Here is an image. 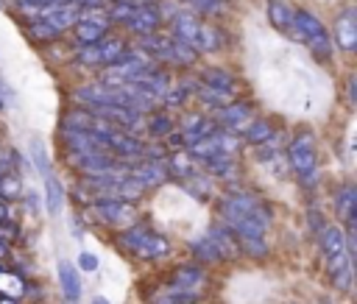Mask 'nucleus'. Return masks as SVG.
<instances>
[{"label": "nucleus", "mask_w": 357, "mask_h": 304, "mask_svg": "<svg viewBox=\"0 0 357 304\" xmlns=\"http://www.w3.org/2000/svg\"><path fill=\"white\" fill-rule=\"evenodd\" d=\"M17 192H20V181H17L14 176H6V173H3V176H0V198L6 201V198H14Z\"/></svg>", "instance_id": "2f4dec72"}, {"label": "nucleus", "mask_w": 357, "mask_h": 304, "mask_svg": "<svg viewBox=\"0 0 357 304\" xmlns=\"http://www.w3.org/2000/svg\"><path fill=\"white\" fill-rule=\"evenodd\" d=\"M190 251H192V257H195L201 265H215V262H220V254H218V248L209 243V237L192 240V243H190Z\"/></svg>", "instance_id": "b1692460"}, {"label": "nucleus", "mask_w": 357, "mask_h": 304, "mask_svg": "<svg viewBox=\"0 0 357 304\" xmlns=\"http://www.w3.org/2000/svg\"><path fill=\"white\" fill-rule=\"evenodd\" d=\"M293 31H296V36H298L315 56H321V59H329V56H332V36L326 33L324 22H321L312 11H307V8H293Z\"/></svg>", "instance_id": "20e7f679"}, {"label": "nucleus", "mask_w": 357, "mask_h": 304, "mask_svg": "<svg viewBox=\"0 0 357 304\" xmlns=\"http://www.w3.org/2000/svg\"><path fill=\"white\" fill-rule=\"evenodd\" d=\"M167 173H176L178 178H190L192 173H198V162H195L190 153L176 151V153L170 156V162H167Z\"/></svg>", "instance_id": "4be33fe9"}, {"label": "nucleus", "mask_w": 357, "mask_h": 304, "mask_svg": "<svg viewBox=\"0 0 357 304\" xmlns=\"http://www.w3.org/2000/svg\"><path fill=\"white\" fill-rule=\"evenodd\" d=\"M248 123H251V103H245V100H229L226 106H220L218 128H223L229 134H243Z\"/></svg>", "instance_id": "9d476101"}, {"label": "nucleus", "mask_w": 357, "mask_h": 304, "mask_svg": "<svg viewBox=\"0 0 357 304\" xmlns=\"http://www.w3.org/2000/svg\"><path fill=\"white\" fill-rule=\"evenodd\" d=\"M78 265H81V271L95 273V271H98V257H95V254H89V251H84V254L78 257Z\"/></svg>", "instance_id": "72a5a7b5"}, {"label": "nucleus", "mask_w": 357, "mask_h": 304, "mask_svg": "<svg viewBox=\"0 0 357 304\" xmlns=\"http://www.w3.org/2000/svg\"><path fill=\"white\" fill-rule=\"evenodd\" d=\"M354 204H357V190L354 184H343L335 192V206L343 215V220H349V226H354Z\"/></svg>", "instance_id": "aec40b11"}, {"label": "nucleus", "mask_w": 357, "mask_h": 304, "mask_svg": "<svg viewBox=\"0 0 357 304\" xmlns=\"http://www.w3.org/2000/svg\"><path fill=\"white\" fill-rule=\"evenodd\" d=\"M170 36L178 39V42H184L187 47H192L198 56H201V53H215V50H220V45H223V33H220L215 25L198 20V17L190 14V11L173 14V20H170Z\"/></svg>", "instance_id": "f03ea898"}, {"label": "nucleus", "mask_w": 357, "mask_h": 304, "mask_svg": "<svg viewBox=\"0 0 357 304\" xmlns=\"http://www.w3.org/2000/svg\"><path fill=\"white\" fill-rule=\"evenodd\" d=\"M31 6H56V3H73V0H25Z\"/></svg>", "instance_id": "c9c22d12"}, {"label": "nucleus", "mask_w": 357, "mask_h": 304, "mask_svg": "<svg viewBox=\"0 0 357 304\" xmlns=\"http://www.w3.org/2000/svg\"><path fill=\"white\" fill-rule=\"evenodd\" d=\"M95 47H98V56H100V67L114 64V61L128 50L120 36H109V33H103V36L95 42Z\"/></svg>", "instance_id": "dca6fc26"}, {"label": "nucleus", "mask_w": 357, "mask_h": 304, "mask_svg": "<svg viewBox=\"0 0 357 304\" xmlns=\"http://www.w3.org/2000/svg\"><path fill=\"white\" fill-rule=\"evenodd\" d=\"M92 212L109 226H131L137 220V206L131 201H92Z\"/></svg>", "instance_id": "0eeeda50"}, {"label": "nucleus", "mask_w": 357, "mask_h": 304, "mask_svg": "<svg viewBox=\"0 0 357 304\" xmlns=\"http://www.w3.org/2000/svg\"><path fill=\"white\" fill-rule=\"evenodd\" d=\"M22 293H25V282H22V276L14 273V271L0 268V296L17 298V296H22Z\"/></svg>", "instance_id": "393cba45"}, {"label": "nucleus", "mask_w": 357, "mask_h": 304, "mask_svg": "<svg viewBox=\"0 0 357 304\" xmlns=\"http://www.w3.org/2000/svg\"><path fill=\"white\" fill-rule=\"evenodd\" d=\"M204 284H206V271H204L198 262H192V265H181V268L173 273V284H170V287L198 296V293L204 290Z\"/></svg>", "instance_id": "f8f14e48"}, {"label": "nucleus", "mask_w": 357, "mask_h": 304, "mask_svg": "<svg viewBox=\"0 0 357 304\" xmlns=\"http://www.w3.org/2000/svg\"><path fill=\"white\" fill-rule=\"evenodd\" d=\"M198 84H204L209 89H218V92H234V75L223 67H206L198 75Z\"/></svg>", "instance_id": "f3484780"}, {"label": "nucleus", "mask_w": 357, "mask_h": 304, "mask_svg": "<svg viewBox=\"0 0 357 304\" xmlns=\"http://www.w3.org/2000/svg\"><path fill=\"white\" fill-rule=\"evenodd\" d=\"M332 279H335V287H340L343 293H349L351 290V265L343 268V271H337V273H332Z\"/></svg>", "instance_id": "473e14b6"}, {"label": "nucleus", "mask_w": 357, "mask_h": 304, "mask_svg": "<svg viewBox=\"0 0 357 304\" xmlns=\"http://www.w3.org/2000/svg\"><path fill=\"white\" fill-rule=\"evenodd\" d=\"M335 42L343 50H354L357 47V20H354V8L340 11V17L335 20Z\"/></svg>", "instance_id": "ddd939ff"}, {"label": "nucleus", "mask_w": 357, "mask_h": 304, "mask_svg": "<svg viewBox=\"0 0 357 304\" xmlns=\"http://www.w3.org/2000/svg\"><path fill=\"white\" fill-rule=\"evenodd\" d=\"M123 25H126L131 33H137V36L153 33V31H159V25H162V11H159V6H153L151 0H148V3H134L131 14H128V20H126Z\"/></svg>", "instance_id": "6e6552de"}, {"label": "nucleus", "mask_w": 357, "mask_h": 304, "mask_svg": "<svg viewBox=\"0 0 357 304\" xmlns=\"http://www.w3.org/2000/svg\"><path fill=\"white\" fill-rule=\"evenodd\" d=\"M0 304H17V298H8V296H0Z\"/></svg>", "instance_id": "58836bf2"}, {"label": "nucleus", "mask_w": 357, "mask_h": 304, "mask_svg": "<svg viewBox=\"0 0 357 304\" xmlns=\"http://www.w3.org/2000/svg\"><path fill=\"white\" fill-rule=\"evenodd\" d=\"M273 134H276V131H273V126H271L268 120H251V123L245 126V131H243V142H248V145H262V142H268Z\"/></svg>", "instance_id": "412c9836"}, {"label": "nucleus", "mask_w": 357, "mask_h": 304, "mask_svg": "<svg viewBox=\"0 0 357 304\" xmlns=\"http://www.w3.org/2000/svg\"><path fill=\"white\" fill-rule=\"evenodd\" d=\"M240 248L251 257H265L268 254V243L265 237H240Z\"/></svg>", "instance_id": "c85d7f7f"}, {"label": "nucleus", "mask_w": 357, "mask_h": 304, "mask_svg": "<svg viewBox=\"0 0 357 304\" xmlns=\"http://www.w3.org/2000/svg\"><path fill=\"white\" fill-rule=\"evenodd\" d=\"M56 273H59V284H61L64 298L67 301H78L81 298V276H78V268L73 262L61 259L59 268H56Z\"/></svg>", "instance_id": "4468645a"}, {"label": "nucleus", "mask_w": 357, "mask_h": 304, "mask_svg": "<svg viewBox=\"0 0 357 304\" xmlns=\"http://www.w3.org/2000/svg\"><path fill=\"white\" fill-rule=\"evenodd\" d=\"M209 243L218 248V254H220V259H229V257H234L237 254V243H234V237H231V231H229V226H223V223H218V226H212L209 229Z\"/></svg>", "instance_id": "a211bd4d"}, {"label": "nucleus", "mask_w": 357, "mask_h": 304, "mask_svg": "<svg viewBox=\"0 0 357 304\" xmlns=\"http://www.w3.org/2000/svg\"><path fill=\"white\" fill-rule=\"evenodd\" d=\"M190 6L198 14H218V11L226 8V0H190Z\"/></svg>", "instance_id": "7c9ffc66"}, {"label": "nucleus", "mask_w": 357, "mask_h": 304, "mask_svg": "<svg viewBox=\"0 0 357 304\" xmlns=\"http://www.w3.org/2000/svg\"><path fill=\"white\" fill-rule=\"evenodd\" d=\"M128 176H131L142 190H148V187L165 184L170 173H167V165H165L162 159H145V162L131 165V167H128Z\"/></svg>", "instance_id": "9b49d317"}, {"label": "nucleus", "mask_w": 357, "mask_h": 304, "mask_svg": "<svg viewBox=\"0 0 357 304\" xmlns=\"http://www.w3.org/2000/svg\"><path fill=\"white\" fill-rule=\"evenodd\" d=\"M31 156H33V165H36V170L42 176L50 173V167H47V151H45V142L42 139H33L31 142Z\"/></svg>", "instance_id": "c756f323"}, {"label": "nucleus", "mask_w": 357, "mask_h": 304, "mask_svg": "<svg viewBox=\"0 0 357 304\" xmlns=\"http://www.w3.org/2000/svg\"><path fill=\"white\" fill-rule=\"evenodd\" d=\"M220 215L226 220L223 226H229V231H234L237 237H265V231L271 229V212L259 204V198L248 192L226 195L220 204Z\"/></svg>", "instance_id": "f257e3e1"}, {"label": "nucleus", "mask_w": 357, "mask_h": 304, "mask_svg": "<svg viewBox=\"0 0 357 304\" xmlns=\"http://www.w3.org/2000/svg\"><path fill=\"white\" fill-rule=\"evenodd\" d=\"M92 304H109V301H106L103 296H95V298H92Z\"/></svg>", "instance_id": "ea45409f"}, {"label": "nucleus", "mask_w": 357, "mask_h": 304, "mask_svg": "<svg viewBox=\"0 0 357 304\" xmlns=\"http://www.w3.org/2000/svg\"><path fill=\"white\" fill-rule=\"evenodd\" d=\"M42 178H45V206H47V215H59L61 212L64 192H61V187H59V181H56L53 173H45Z\"/></svg>", "instance_id": "5701e85b"}, {"label": "nucleus", "mask_w": 357, "mask_h": 304, "mask_svg": "<svg viewBox=\"0 0 357 304\" xmlns=\"http://www.w3.org/2000/svg\"><path fill=\"white\" fill-rule=\"evenodd\" d=\"M318 243H321V251H324L326 257L343 254V251H346V231H343L337 223H326V226L318 231Z\"/></svg>", "instance_id": "2eb2a0df"}, {"label": "nucleus", "mask_w": 357, "mask_h": 304, "mask_svg": "<svg viewBox=\"0 0 357 304\" xmlns=\"http://www.w3.org/2000/svg\"><path fill=\"white\" fill-rule=\"evenodd\" d=\"M120 243L131 254H137L139 259H159V257H167L170 254V243H167L165 234H156L148 226H137V223H131L120 234Z\"/></svg>", "instance_id": "39448f33"}, {"label": "nucleus", "mask_w": 357, "mask_h": 304, "mask_svg": "<svg viewBox=\"0 0 357 304\" xmlns=\"http://www.w3.org/2000/svg\"><path fill=\"white\" fill-rule=\"evenodd\" d=\"M145 128H148L153 137H167L170 131H176V128H173V120H170L167 114H153V117L145 123Z\"/></svg>", "instance_id": "cd10ccee"}, {"label": "nucleus", "mask_w": 357, "mask_h": 304, "mask_svg": "<svg viewBox=\"0 0 357 304\" xmlns=\"http://www.w3.org/2000/svg\"><path fill=\"white\" fill-rule=\"evenodd\" d=\"M190 84L187 81H181V84H170L167 86V92L162 95V100H165V106L167 109H176V106H184V100H187V95H190Z\"/></svg>", "instance_id": "a878e982"}, {"label": "nucleus", "mask_w": 357, "mask_h": 304, "mask_svg": "<svg viewBox=\"0 0 357 304\" xmlns=\"http://www.w3.org/2000/svg\"><path fill=\"white\" fill-rule=\"evenodd\" d=\"M268 20L282 33L293 31V8L287 3H282V0H268Z\"/></svg>", "instance_id": "6ab92c4d"}, {"label": "nucleus", "mask_w": 357, "mask_h": 304, "mask_svg": "<svg viewBox=\"0 0 357 304\" xmlns=\"http://www.w3.org/2000/svg\"><path fill=\"white\" fill-rule=\"evenodd\" d=\"M0 176H3V170H0Z\"/></svg>", "instance_id": "79ce46f5"}, {"label": "nucleus", "mask_w": 357, "mask_h": 304, "mask_svg": "<svg viewBox=\"0 0 357 304\" xmlns=\"http://www.w3.org/2000/svg\"><path fill=\"white\" fill-rule=\"evenodd\" d=\"M106 31H109V17H106L103 8H81L78 11V20L73 25V33H75L78 45H92Z\"/></svg>", "instance_id": "423d86ee"}, {"label": "nucleus", "mask_w": 357, "mask_h": 304, "mask_svg": "<svg viewBox=\"0 0 357 304\" xmlns=\"http://www.w3.org/2000/svg\"><path fill=\"white\" fill-rule=\"evenodd\" d=\"M28 36L33 42H53L59 36V31L50 28L47 22H42V20H28Z\"/></svg>", "instance_id": "bb28decb"}, {"label": "nucleus", "mask_w": 357, "mask_h": 304, "mask_svg": "<svg viewBox=\"0 0 357 304\" xmlns=\"http://www.w3.org/2000/svg\"><path fill=\"white\" fill-rule=\"evenodd\" d=\"M78 11H81V6H75V3L36 6V14H33V20H42V22H47L50 28H56V31L61 33V31H67V28H73V25H75V20H78Z\"/></svg>", "instance_id": "1a4fd4ad"}, {"label": "nucleus", "mask_w": 357, "mask_h": 304, "mask_svg": "<svg viewBox=\"0 0 357 304\" xmlns=\"http://www.w3.org/2000/svg\"><path fill=\"white\" fill-rule=\"evenodd\" d=\"M131 3H148V0H131Z\"/></svg>", "instance_id": "a19ab883"}, {"label": "nucleus", "mask_w": 357, "mask_h": 304, "mask_svg": "<svg viewBox=\"0 0 357 304\" xmlns=\"http://www.w3.org/2000/svg\"><path fill=\"white\" fill-rule=\"evenodd\" d=\"M6 254H8V245H6V240H0V259H6Z\"/></svg>", "instance_id": "4c0bfd02"}, {"label": "nucleus", "mask_w": 357, "mask_h": 304, "mask_svg": "<svg viewBox=\"0 0 357 304\" xmlns=\"http://www.w3.org/2000/svg\"><path fill=\"white\" fill-rule=\"evenodd\" d=\"M287 162L293 173L301 178V184L312 187L318 181V151H315V137L312 131H296V137L287 142Z\"/></svg>", "instance_id": "7ed1b4c3"}, {"label": "nucleus", "mask_w": 357, "mask_h": 304, "mask_svg": "<svg viewBox=\"0 0 357 304\" xmlns=\"http://www.w3.org/2000/svg\"><path fill=\"white\" fill-rule=\"evenodd\" d=\"M310 226H312V229H315V234H318L326 223H321V215H318V212H310Z\"/></svg>", "instance_id": "f704fd0d"}, {"label": "nucleus", "mask_w": 357, "mask_h": 304, "mask_svg": "<svg viewBox=\"0 0 357 304\" xmlns=\"http://www.w3.org/2000/svg\"><path fill=\"white\" fill-rule=\"evenodd\" d=\"M8 218H11V212H8V206H6V201L0 198V223H8Z\"/></svg>", "instance_id": "e433bc0d"}]
</instances>
